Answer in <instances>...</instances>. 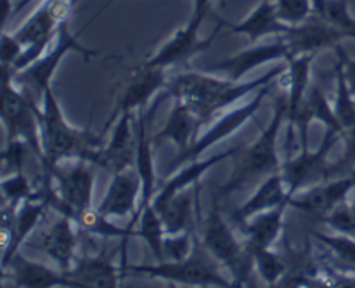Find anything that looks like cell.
<instances>
[{
	"instance_id": "cell-1",
	"label": "cell",
	"mask_w": 355,
	"mask_h": 288,
	"mask_svg": "<svg viewBox=\"0 0 355 288\" xmlns=\"http://www.w3.org/2000/svg\"><path fill=\"white\" fill-rule=\"evenodd\" d=\"M286 65H281L250 82H232L229 78H218V76L200 71L180 73L168 80L165 87V96L186 103L194 111V115L203 124H207L218 111L225 110L236 101L248 96L250 92H257L263 85L274 82L277 76L286 71Z\"/></svg>"
},
{
	"instance_id": "cell-2",
	"label": "cell",
	"mask_w": 355,
	"mask_h": 288,
	"mask_svg": "<svg viewBox=\"0 0 355 288\" xmlns=\"http://www.w3.org/2000/svg\"><path fill=\"white\" fill-rule=\"evenodd\" d=\"M37 117L40 124L42 149H44V167L58 165L64 160H85L97 165L99 153L103 149L99 135L92 134L90 128H76L66 120L58 97L52 87L37 104Z\"/></svg>"
},
{
	"instance_id": "cell-3",
	"label": "cell",
	"mask_w": 355,
	"mask_h": 288,
	"mask_svg": "<svg viewBox=\"0 0 355 288\" xmlns=\"http://www.w3.org/2000/svg\"><path fill=\"white\" fill-rule=\"evenodd\" d=\"M288 118V92L281 87V94L274 103V113L267 128L260 132L259 137L250 146H241L234 155V167L231 177L224 186H220L218 194L238 193L252 186H259L263 179L283 169V162L277 151V135Z\"/></svg>"
},
{
	"instance_id": "cell-4",
	"label": "cell",
	"mask_w": 355,
	"mask_h": 288,
	"mask_svg": "<svg viewBox=\"0 0 355 288\" xmlns=\"http://www.w3.org/2000/svg\"><path fill=\"white\" fill-rule=\"evenodd\" d=\"M200 243L220 266H225L231 271L234 287L246 283L253 267L252 252L248 243L238 242L232 229L225 222L220 210V194H214L211 208L205 219Z\"/></svg>"
},
{
	"instance_id": "cell-5",
	"label": "cell",
	"mask_w": 355,
	"mask_h": 288,
	"mask_svg": "<svg viewBox=\"0 0 355 288\" xmlns=\"http://www.w3.org/2000/svg\"><path fill=\"white\" fill-rule=\"evenodd\" d=\"M220 264L208 253L201 243H196L193 253L184 260H163L149 266H128L134 273L148 274L173 283L189 285V287H234L218 271Z\"/></svg>"
},
{
	"instance_id": "cell-6",
	"label": "cell",
	"mask_w": 355,
	"mask_h": 288,
	"mask_svg": "<svg viewBox=\"0 0 355 288\" xmlns=\"http://www.w3.org/2000/svg\"><path fill=\"white\" fill-rule=\"evenodd\" d=\"M71 51L80 52L85 59L97 54L96 51H89V49L78 44V35H71V31H69V21H64L59 26L58 37L54 38V42L47 49V52L40 59H37L33 65L28 66L26 69L12 75L14 83L19 87L24 96L30 97L35 103H42L44 94L47 92V89L52 87L51 82L55 69L61 65L62 58Z\"/></svg>"
},
{
	"instance_id": "cell-7",
	"label": "cell",
	"mask_w": 355,
	"mask_h": 288,
	"mask_svg": "<svg viewBox=\"0 0 355 288\" xmlns=\"http://www.w3.org/2000/svg\"><path fill=\"white\" fill-rule=\"evenodd\" d=\"M37 104L21 92L14 83L12 71L2 68V121L6 127V141L23 139L28 142L38 162L44 165V149H42L40 124L37 117Z\"/></svg>"
},
{
	"instance_id": "cell-8",
	"label": "cell",
	"mask_w": 355,
	"mask_h": 288,
	"mask_svg": "<svg viewBox=\"0 0 355 288\" xmlns=\"http://www.w3.org/2000/svg\"><path fill=\"white\" fill-rule=\"evenodd\" d=\"M340 139H342V132L326 128L322 142L315 151L304 148L300 149V155L297 158H286L281 172H283L290 198L305 187L333 179V163L328 162V156Z\"/></svg>"
},
{
	"instance_id": "cell-9",
	"label": "cell",
	"mask_w": 355,
	"mask_h": 288,
	"mask_svg": "<svg viewBox=\"0 0 355 288\" xmlns=\"http://www.w3.org/2000/svg\"><path fill=\"white\" fill-rule=\"evenodd\" d=\"M270 83H267V85H263L262 89L257 90L255 97H253L250 103L241 104V106L227 111L224 117L218 118V120L215 121V124L211 125V127L208 128L203 135H200V137H198L196 141H194L193 144L186 149V151L177 153L175 158L168 163L166 170H168V172L179 170L180 165H186V163L193 162V160H198L205 151H207L208 148H211V146L217 144V142L224 141V139H227L229 135L234 134L238 128H241L243 125L250 120V118H253V115L259 111V108L262 106L263 99H266V96L269 94Z\"/></svg>"
},
{
	"instance_id": "cell-10",
	"label": "cell",
	"mask_w": 355,
	"mask_h": 288,
	"mask_svg": "<svg viewBox=\"0 0 355 288\" xmlns=\"http://www.w3.org/2000/svg\"><path fill=\"white\" fill-rule=\"evenodd\" d=\"M94 163L85 160H75L66 165L64 162L58 165L45 167L54 177L55 187L66 207L68 217H75L80 212L92 207L94 183H96V172L92 169Z\"/></svg>"
},
{
	"instance_id": "cell-11",
	"label": "cell",
	"mask_w": 355,
	"mask_h": 288,
	"mask_svg": "<svg viewBox=\"0 0 355 288\" xmlns=\"http://www.w3.org/2000/svg\"><path fill=\"white\" fill-rule=\"evenodd\" d=\"M76 224L68 215L59 214L58 219L37 232V238L28 245L45 253L62 273L71 269L76 253Z\"/></svg>"
},
{
	"instance_id": "cell-12",
	"label": "cell",
	"mask_w": 355,
	"mask_h": 288,
	"mask_svg": "<svg viewBox=\"0 0 355 288\" xmlns=\"http://www.w3.org/2000/svg\"><path fill=\"white\" fill-rule=\"evenodd\" d=\"M354 187L355 173L352 172L347 177L329 179L315 184V186L305 187V189L295 193L288 203L297 210L321 219L326 214H329L333 208L338 207L340 203L347 201V196H349V193H352Z\"/></svg>"
},
{
	"instance_id": "cell-13",
	"label": "cell",
	"mask_w": 355,
	"mask_h": 288,
	"mask_svg": "<svg viewBox=\"0 0 355 288\" xmlns=\"http://www.w3.org/2000/svg\"><path fill=\"white\" fill-rule=\"evenodd\" d=\"M284 44L288 45V58L304 54H319L328 47H336L343 37L338 30L326 23L322 17L312 12L311 16L300 24L288 28L284 35H281Z\"/></svg>"
},
{
	"instance_id": "cell-14",
	"label": "cell",
	"mask_w": 355,
	"mask_h": 288,
	"mask_svg": "<svg viewBox=\"0 0 355 288\" xmlns=\"http://www.w3.org/2000/svg\"><path fill=\"white\" fill-rule=\"evenodd\" d=\"M168 80H166L165 68H158V66H148L142 62L141 66L135 68L132 73L130 80L125 85L123 92L118 97L116 106H114L113 113H111L110 120H107L106 127L123 111H137L144 110L146 104L149 103L153 96L158 92L159 89H165Z\"/></svg>"
},
{
	"instance_id": "cell-15",
	"label": "cell",
	"mask_w": 355,
	"mask_h": 288,
	"mask_svg": "<svg viewBox=\"0 0 355 288\" xmlns=\"http://www.w3.org/2000/svg\"><path fill=\"white\" fill-rule=\"evenodd\" d=\"M281 59H284V61L288 59V45L279 37L276 42L253 45L246 51L220 59L214 65H208L207 71L224 73L225 78L232 80V82H241L243 76L252 71V69L267 65L270 61H281Z\"/></svg>"
},
{
	"instance_id": "cell-16",
	"label": "cell",
	"mask_w": 355,
	"mask_h": 288,
	"mask_svg": "<svg viewBox=\"0 0 355 288\" xmlns=\"http://www.w3.org/2000/svg\"><path fill=\"white\" fill-rule=\"evenodd\" d=\"M142 194V183L134 169L113 173L110 187L99 203V210L110 219H135L139 210L137 200Z\"/></svg>"
},
{
	"instance_id": "cell-17",
	"label": "cell",
	"mask_w": 355,
	"mask_h": 288,
	"mask_svg": "<svg viewBox=\"0 0 355 288\" xmlns=\"http://www.w3.org/2000/svg\"><path fill=\"white\" fill-rule=\"evenodd\" d=\"M134 115L135 111H123L118 115L111 139L99 153L97 165L110 170L111 173L132 169V165H135L137 139L134 137V127H132Z\"/></svg>"
},
{
	"instance_id": "cell-18",
	"label": "cell",
	"mask_w": 355,
	"mask_h": 288,
	"mask_svg": "<svg viewBox=\"0 0 355 288\" xmlns=\"http://www.w3.org/2000/svg\"><path fill=\"white\" fill-rule=\"evenodd\" d=\"M217 31L218 28L208 38H200V35H198L200 33V28H194L187 23L186 26L177 30L173 37L158 49L156 54L146 59L144 65L158 66V68L166 69L173 65H179V62L189 61L193 56L210 49L211 42L217 37Z\"/></svg>"
},
{
	"instance_id": "cell-19",
	"label": "cell",
	"mask_w": 355,
	"mask_h": 288,
	"mask_svg": "<svg viewBox=\"0 0 355 288\" xmlns=\"http://www.w3.org/2000/svg\"><path fill=\"white\" fill-rule=\"evenodd\" d=\"M3 281L10 280L14 287L23 288H52V287H73L71 280L61 269H51L40 262L26 259L19 252L14 253L2 269Z\"/></svg>"
},
{
	"instance_id": "cell-20",
	"label": "cell",
	"mask_w": 355,
	"mask_h": 288,
	"mask_svg": "<svg viewBox=\"0 0 355 288\" xmlns=\"http://www.w3.org/2000/svg\"><path fill=\"white\" fill-rule=\"evenodd\" d=\"M73 287L80 288H111L120 283L121 267L111 262L106 248L99 255L75 257L71 269L66 271Z\"/></svg>"
},
{
	"instance_id": "cell-21",
	"label": "cell",
	"mask_w": 355,
	"mask_h": 288,
	"mask_svg": "<svg viewBox=\"0 0 355 288\" xmlns=\"http://www.w3.org/2000/svg\"><path fill=\"white\" fill-rule=\"evenodd\" d=\"M239 148H241V146L225 149V151L217 153V155L210 156V158H203V160L198 158V160H193V162L186 163L182 169L177 170L175 176H172L165 184L159 186L158 193H156V196L153 198V205H155L156 208H159L162 205H165L166 201L172 200L175 194H179L180 191L187 189V187L198 186V184H200V179L205 176V172H208V170H210L214 165H217V163L224 162L225 158L234 156L236 153L239 151Z\"/></svg>"
},
{
	"instance_id": "cell-22",
	"label": "cell",
	"mask_w": 355,
	"mask_h": 288,
	"mask_svg": "<svg viewBox=\"0 0 355 288\" xmlns=\"http://www.w3.org/2000/svg\"><path fill=\"white\" fill-rule=\"evenodd\" d=\"M173 101L175 103H173V108L170 111L168 118H166L165 125L153 137V141L159 142L163 139H168V141H172L177 146V153H182L200 137L198 130L205 124L194 115V111L186 103H182L179 99Z\"/></svg>"
},
{
	"instance_id": "cell-23",
	"label": "cell",
	"mask_w": 355,
	"mask_h": 288,
	"mask_svg": "<svg viewBox=\"0 0 355 288\" xmlns=\"http://www.w3.org/2000/svg\"><path fill=\"white\" fill-rule=\"evenodd\" d=\"M286 201H290V193H288V186L284 183L283 172L279 170V172L263 179L257 186L255 193L234 212V219L236 222L246 221V219L253 217L255 214L272 210L274 207L286 203Z\"/></svg>"
},
{
	"instance_id": "cell-24",
	"label": "cell",
	"mask_w": 355,
	"mask_h": 288,
	"mask_svg": "<svg viewBox=\"0 0 355 288\" xmlns=\"http://www.w3.org/2000/svg\"><path fill=\"white\" fill-rule=\"evenodd\" d=\"M137 151H135V170L139 172L142 183V194L141 203H139V210L146 205L153 203V198L156 196L158 189H156V172H155V158H153V139L149 137L148 127H146V117L144 110H139L137 118ZM137 210V212H139ZM137 222V219H132Z\"/></svg>"
},
{
	"instance_id": "cell-25",
	"label": "cell",
	"mask_w": 355,
	"mask_h": 288,
	"mask_svg": "<svg viewBox=\"0 0 355 288\" xmlns=\"http://www.w3.org/2000/svg\"><path fill=\"white\" fill-rule=\"evenodd\" d=\"M315 54L295 56L286 59V71L281 75L279 85L288 92V118L290 120L300 104L304 103L307 90L311 87V68Z\"/></svg>"
},
{
	"instance_id": "cell-26",
	"label": "cell",
	"mask_w": 355,
	"mask_h": 288,
	"mask_svg": "<svg viewBox=\"0 0 355 288\" xmlns=\"http://www.w3.org/2000/svg\"><path fill=\"white\" fill-rule=\"evenodd\" d=\"M288 28L290 26L281 23L279 17H277L272 0H262L241 23L232 24L231 30L234 33L246 35L252 44H257V42L262 40L263 37H269V35L281 37V35L286 33Z\"/></svg>"
},
{
	"instance_id": "cell-27",
	"label": "cell",
	"mask_w": 355,
	"mask_h": 288,
	"mask_svg": "<svg viewBox=\"0 0 355 288\" xmlns=\"http://www.w3.org/2000/svg\"><path fill=\"white\" fill-rule=\"evenodd\" d=\"M290 207V203H281L274 207L272 210L260 212L246 221L238 222L241 226V231L248 236V243L253 246H262V248H270L279 238L283 231L284 210Z\"/></svg>"
},
{
	"instance_id": "cell-28",
	"label": "cell",
	"mask_w": 355,
	"mask_h": 288,
	"mask_svg": "<svg viewBox=\"0 0 355 288\" xmlns=\"http://www.w3.org/2000/svg\"><path fill=\"white\" fill-rule=\"evenodd\" d=\"M47 208L49 205L40 198L24 200L16 208L12 217V243H10L9 250L2 255V269L9 264V260L19 250V246L26 242L28 236L35 231V228H38Z\"/></svg>"
},
{
	"instance_id": "cell-29",
	"label": "cell",
	"mask_w": 355,
	"mask_h": 288,
	"mask_svg": "<svg viewBox=\"0 0 355 288\" xmlns=\"http://www.w3.org/2000/svg\"><path fill=\"white\" fill-rule=\"evenodd\" d=\"M198 189H200V187H196V191H194L193 187H187V189L180 191L179 194H175L172 200L166 201L165 205L156 208L163 219L166 235H175V232H182V231H193V229H191L194 222L193 196L198 193Z\"/></svg>"
},
{
	"instance_id": "cell-30",
	"label": "cell",
	"mask_w": 355,
	"mask_h": 288,
	"mask_svg": "<svg viewBox=\"0 0 355 288\" xmlns=\"http://www.w3.org/2000/svg\"><path fill=\"white\" fill-rule=\"evenodd\" d=\"M135 219H137V229L134 231V236L144 239L156 262H163L165 260L166 229L159 212L156 210L155 205L149 203L137 212Z\"/></svg>"
},
{
	"instance_id": "cell-31",
	"label": "cell",
	"mask_w": 355,
	"mask_h": 288,
	"mask_svg": "<svg viewBox=\"0 0 355 288\" xmlns=\"http://www.w3.org/2000/svg\"><path fill=\"white\" fill-rule=\"evenodd\" d=\"M76 228L89 235L101 236V238H132L135 231V224L128 222L127 228H118L111 222L110 217L103 214L99 208H87L73 217Z\"/></svg>"
},
{
	"instance_id": "cell-32",
	"label": "cell",
	"mask_w": 355,
	"mask_h": 288,
	"mask_svg": "<svg viewBox=\"0 0 355 288\" xmlns=\"http://www.w3.org/2000/svg\"><path fill=\"white\" fill-rule=\"evenodd\" d=\"M350 0H314V14L331 24L343 37L355 38V19L349 10Z\"/></svg>"
},
{
	"instance_id": "cell-33",
	"label": "cell",
	"mask_w": 355,
	"mask_h": 288,
	"mask_svg": "<svg viewBox=\"0 0 355 288\" xmlns=\"http://www.w3.org/2000/svg\"><path fill=\"white\" fill-rule=\"evenodd\" d=\"M305 111L312 117V120H318L324 125L326 128H333V130L343 132L342 125H340L338 118H336L335 110H333L331 103L328 101L326 94L322 92L321 87L318 83H311L305 96L304 103L300 104Z\"/></svg>"
},
{
	"instance_id": "cell-34",
	"label": "cell",
	"mask_w": 355,
	"mask_h": 288,
	"mask_svg": "<svg viewBox=\"0 0 355 288\" xmlns=\"http://www.w3.org/2000/svg\"><path fill=\"white\" fill-rule=\"evenodd\" d=\"M248 248H250V252H252V257H253V267L259 271V274L262 276V280L266 281L269 287L279 283L281 278H283L288 271V266H286V262H284L283 257H281L279 253L272 252L270 248L253 246V245H250V243H248Z\"/></svg>"
},
{
	"instance_id": "cell-35",
	"label": "cell",
	"mask_w": 355,
	"mask_h": 288,
	"mask_svg": "<svg viewBox=\"0 0 355 288\" xmlns=\"http://www.w3.org/2000/svg\"><path fill=\"white\" fill-rule=\"evenodd\" d=\"M0 189H2L3 203H7L12 208L19 207L24 200L38 198L33 180L28 179L24 170L3 176L2 184H0Z\"/></svg>"
},
{
	"instance_id": "cell-36",
	"label": "cell",
	"mask_w": 355,
	"mask_h": 288,
	"mask_svg": "<svg viewBox=\"0 0 355 288\" xmlns=\"http://www.w3.org/2000/svg\"><path fill=\"white\" fill-rule=\"evenodd\" d=\"M336 73V97L335 103H333V110H335L336 118H338L340 125H342L343 130L347 128L355 127V97L350 92L349 85H347L345 75H343V69L340 61H336L335 66Z\"/></svg>"
},
{
	"instance_id": "cell-37",
	"label": "cell",
	"mask_w": 355,
	"mask_h": 288,
	"mask_svg": "<svg viewBox=\"0 0 355 288\" xmlns=\"http://www.w3.org/2000/svg\"><path fill=\"white\" fill-rule=\"evenodd\" d=\"M315 238L319 242L324 243L331 253H335L336 259L343 266V269L350 271L355 267V238L347 235H322V232H315Z\"/></svg>"
},
{
	"instance_id": "cell-38",
	"label": "cell",
	"mask_w": 355,
	"mask_h": 288,
	"mask_svg": "<svg viewBox=\"0 0 355 288\" xmlns=\"http://www.w3.org/2000/svg\"><path fill=\"white\" fill-rule=\"evenodd\" d=\"M274 7L281 23L295 26L314 12V0H274Z\"/></svg>"
},
{
	"instance_id": "cell-39",
	"label": "cell",
	"mask_w": 355,
	"mask_h": 288,
	"mask_svg": "<svg viewBox=\"0 0 355 288\" xmlns=\"http://www.w3.org/2000/svg\"><path fill=\"white\" fill-rule=\"evenodd\" d=\"M30 155H33L35 158H37V155L33 153V149H31L30 146H28V142H24L23 139H12V141H6V146H3V149H2L3 176H7V173H12V172H19V170H24L26 158Z\"/></svg>"
},
{
	"instance_id": "cell-40",
	"label": "cell",
	"mask_w": 355,
	"mask_h": 288,
	"mask_svg": "<svg viewBox=\"0 0 355 288\" xmlns=\"http://www.w3.org/2000/svg\"><path fill=\"white\" fill-rule=\"evenodd\" d=\"M321 222L328 224L329 228L335 229L340 235H347L355 238V215L352 210V205L343 201L338 207L333 208L329 214H326L324 217L319 219Z\"/></svg>"
},
{
	"instance_id": "cell-41",
	"label": "cell",
	"mask_w": 355,
	"mask_h": 288,
	"mask_svg": "<svg viewBox=\"0 0 355 288\" xmlns=\"http://www.w3.org/2000/svg\"><path fill=\"white\" fill-rule=\"evenodd\" d=\"M193 231L175 232L165 236V260H184L193 253Z\"/></svg>"
},
{
	"instance_id": "cell-42",
	"label": "cell",
	"mask_w": 355,
	"mask_h": 288,
	"mask_svg": "<svg viewBox=\"0 0 355 288\" xmlns=\"http://www.w3.org/2000/svg\"><path fill=\"white\" fill-rule=\"evenodd\" d=\"M342 139L343 142H345V151H343L342 158L331 165L333 176L342 172L352 173L355 170V127L343 130Z\"/></svg>"
},
{
	"instance_id": "cell-43",
	"label": "cell",
	"mask_w": 355,
	"mask_h": 288,
	"mask_svg": "<svg viewBox=\"0 0 355 288\" xmlns=\"http://www.w3.org/2000/svg\"><path fill=\"white\" fill-rule=\"evenodd\" d=\"M24 47L14 33H7L6 30L2 31V45H0V56H2V68L12 69L14 62L19 59V56L23 54Z\"/></svg>"
},
{
	"instance_id": "cell-44",
	"label": "cell",
	"mask_w": 355,
	"mask_h": 288,
	"mask_svg": "<svg viewBox=\"0 0 355 288\" xmlns=\"http://www.w3.org/2000/svg\"><path fill=\"white\" fill-rule=\"evenodd\" d=\"M335 51H336V56H338L340 65H342L347 85H349L350 92H352V96L355 97V59L350 58V56L345 52V49H343L340 44L336 45Z\"/></svg>"
},
{
	"instance_id": "cell-45",
	"label": "cell",
	"mask_w": 355,
	"mask_h": 288,
	"mask_svg": "<svg viewBox=\"0 0 355 288\" xmlns=\"http://www.w3.org/2000/svg\"><path fill=\"white\" fill-rule=\"evenodd\" d=\"M210 3L211 0H193V14H191V19L187 23L194 28H201V23L207 16Z\"/></svg>"
},
{
	"instance_id": "cell-46",
	"label": "cell",
	"mask_w": 355,
	"mask_h": 288,
	"mask_svg": "<svg viewBox=\"0 0 355 288\" xmlns=\"http://www.w3.org/2000/svg\"><path fill=\"white\" fill-rule=\"evenodd\" d=\"M0 3H2V21H3V26H6L7 21L10 19V16H14V3L10 2V0H0Z\"/></svg>"
},
{
	"instance_id": "cell-47",
	"label": "cell",
	"mask_w": 355,
	"mask_h": 288,
	"mask_svg": "<svg viewBox=\"0 0 355 288\" xmlns=\"http://www.w3.org/2000/svg\"><path fill=\"white\" fill-rule=\"evenodd\" d=\"M30 2H31V0H19V3H17L16 9H14V14L19 12V10L23 9V7H26V3H30Z\"/></svg>"
},
{
	"instance_id": "cell-48",
	"label": "cell",
	"mask_w": 355,
	"mask_h": 288,
	"mask_svg": "<svg viewBox=\"0 0 355 288\" xmlns=\"http://www.w3.org/2000/svg\"><path fill=\"white\" fill-rule=\"evenodd\" d=\"M113 2H114V0H107V2H106V6H103V9H101V10H99V12H97V14H96V16H94V19H97V16H99V14H101V12H103V10H106V9H107V7H110V6H111V3H113ZM94 19H90V23H92V21H94Z\"/></svg>"
},
{
	"instance_id": "cell-49",
	"label": "cell",
	"mask_w": 355,
	"mask_h": 288,
	"mask_svg": "<svg viewBox=\"0 0 355 288\" xmlns=\"http://www.w3.org/2000/svg\"><path fill=\"white\" fill-rule=\"evenodd\" d=\"M350 205H352V210H354V215H355V187H354V200H352V203H350Z\"/></svg>"
}]
</instances>
